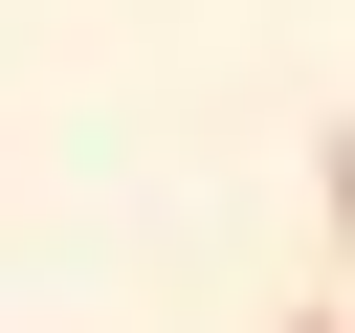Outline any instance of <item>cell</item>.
<instances>
[{"label": "cell", "instance_id": "obj_1", "mask_svg": "<svg viewBox=\"0 0 355 333\" xmlns=\"http://www.w3.org/2000/svg\"><path fill=\"white\" fill-rule=\"evenodd\" d=\"M288 333H355V311H333V289H311V311H288Z\"/></svg>", "mask_w": 355, "mask_h": 333}]
</instances>
